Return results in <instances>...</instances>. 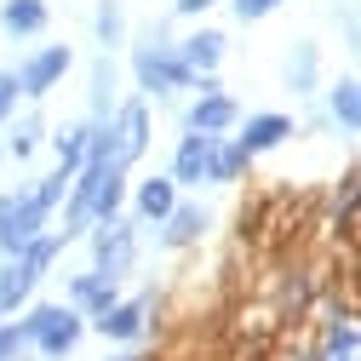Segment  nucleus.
<instances>
[{
  "mask_svg": "<svg viewBox=\"0 0 361 361\" xmlns=\"http://www.w3.org/2000/svg\"><path fill=\"white\" fill-rule=\"evenodd\" d=\"M47 212L52 207H40L35 195H0V252H23L40 230H47Z\"/></svg>",
  "mask_w": 361,
  "mask_h": 361,
  "instance_id": "obj_1",
  "label": "nucleus"
},
{
  "mask_svg": "<svg viewBox=\"0 0 361 361\" xmlns=\"http://www.w3.org/2000/svg\"><path fill=\"white\" fill-rule=\"evenodd\" d=\"M80 333H86V315L75 310V304H47V315H40V333H35V355L40 361H63L75 344H80Z\"/></svg>",
  "mask_w": 361,
  "mask_h": 361,
  "instance_id": "obj_2",
  "label": "nucleus"
},
{
  "mask_svg": "<svg viewBox=\"0 0 361 361\" xmlns=\"http://www.w3.org/2000/svg\"><path fill=\"white\" fill-rule=\"evenodd\" d=\"M132 69H138V86H144V92H178V86H190V80H195L184 63H178L172 47H138Z\"/></svg>",
  "mask_w": 361,
  "mask_h": 361,
  "instance_id": "obj_3",
  "label": "nucleus"
},
{
  "mask_svg": "<svg viewBox=\"0 0 361 361\" xmlns=\"http://www.w3.org/2000/svg\"><path fill=\"white\" fill-rule=\"evenodd\" d=\"M69 63H75L69 47H47V52H35V58L18 69V92H23V98H47L52 86L69 75Z\"/></svg>",
  "mask_w": 361,
  "mask_h": 361,
  "instance_id": "obj_4",
  "label": "nucleus"
},
{
  "mask_svg": "<svg viewBox=\"0 0 361 361\" xmlns=\"http://www.w3.org/2000/svg\"><path fill=\"white\" fill-rule=\"evenodd\" d=\"M172 52H178V63H184V69L201 80V98H207V92H218V80H212V69H218V58H224V35H218V29L190 35L184 47H172Z\"/></svg>",
  "mask_w": 361,
  "mask_h": 361,
  "instance_id": "obj_5",
  "label": "nucleus"
},
{
  "mask_svg": "<svg viewBox=\"0 0 361 361\" xmlns=\"http://www.w3.org/2000/svg\"><path fill=\"white\" fill-rule=\"evenodd\" d=\"M149 310H155V298H126V304L104 310L92 327H98L104 338H115V344H138V338H144V327H149Z\"/></svg>",
  "mask_w": 361,
  "mask_h": 361,
  "instance_id": "obj_6",
  "label": "nucleus"
},
{
  "mask_svg": "<svg viewBox=\"0 0 361 361\" xmlns=\"http://www.w3.org/2000/svg\"><path fill=\"white\" fill-rule=\"evenodd\" d=\"M92 252H98V276H109V281H121L126 269H132V252H138V241H132V230H126L121 218H109Z\"/></svg>",
  "mask_w": 361,
  "mask_h": 361,
  "instance_id": "obj_7",
  "label": "nucleus"
},
{
  "mask_svg": "<svg viewBox=\"0 0 361 361\" xmlns=\"http://www.w3.org/2000/svg\"><path fill=\"white\" fill-rule=\"evenodd\" d=\"M69 304L86 315V322H98L104 310H115V304H121V281L98 276V269H92V276H75V287H69Z\"/></svg>",
  "mask_w": 361,
  "mask_h": 361,
  "instance_id": "obj_8",
  "label": "nucleus"
},
{
  "mask_svg": "<svg viewBox=\"0 0 361 361\" xmlns=\"http://www.w3.org/2000/svg\"><path fill=\"white\" fill-rule=\"evenodd\" d=\"M109 126H115V161L121 166H132L149 149V115H144V104H126L121 121H109Z\"/></svg>",
  "mask_w": 361,
  "mask_h": 361,
  "instance_id": "obj_9",
  "label": "nucleus"
},
{
  "mask_svg": "<svg viewBox=\"0 0 361 361\" xmlns=\"http://www.w3.org/2000/svg\"><path fill=\"white\" fill-rule=\"evenodd\" d=\"M212 149H218V138H212V132H190V138L178 144V155H172V184H201V178H207V161H212Z\"/></svg>",
  "mask_w": 361,
  "mask_h": 361,
  "instance_id": "obj_10",
  "label": "nucleus"
},
{
  "mask_svg": "<svg viewBox=\"0 0 361 361\" xmlns=\"http://www.w3.org/2000/svg\"><path fill=\"white\" fill-rule=\"evenodd\" d=\"M281 138H293V121H287V115H252L235 144H241L247 155H264V149H276Z\"/></svg>",
  "mask_w": 361,
  "mask_h": 361,
  "instance_id": "obj_11",
  "label": "nucleus"
},
{
  "mask_svg": "<svg viewBox=\"0 0 361 361\" xmlns=\"http://www.w3.org/2000/svg\"><path fill=\"white\" fill-rule=\"evenodd\" d=\"M224 126H235V98H224V92H207V98L190 109V132H212V138H218Z\"/></svg>",
  "mask_w": 361,
  "mask_h": 361,
  "instance_id": "obj_12",
  "label": "nucleus"
},
{
  "mask_svg": "<svg viewBox=\"0 0 361 361\" xmlns=\"http://www.w3.org/2000/svg\"><path fill=\"white\" fill-rule=\"evenodd\" d=\"M161 224H166V247H195L201 230H207V212L201 207H172Z\"/></svg>",
  "mask_w": 361,
  "mask_h": 361,
  "instance_id": "obj_13",
  "label": "nucleus"
},
{
  "mask_svg": "<svg viewBox=\"0 0 361 361\" xmlns=\"http://www.w3.org/2000/svg\"><path fill=\"white\" fill-rule=\"evenodd\" d=\"M172 207H178V184H172V178H144V184H138V212L149 224H161Z\"/></svg>",
  "mask_w": 361,
  "mask_h": 361,
  "instance_id": "obj_14",
  "label": "nucleus"
},
{
  "mask_svg": "<svg viewBox=\"0 0 361 361\" xmlns=\"http://www.w3.org/2000/svg\"><path fill=\"white\" fill-rule=\"evenodd\" d=\"M0 23L12 35H40L47 29V0H6V6H0Z\"/></svg>",
  "mask_w": 361,
  "mask_h": 361,
  "instance_id": "obj_15",
  "label": "nucleus"
},
{
  "mask_svg": "<svg viewBox=\"0 0 361 361\" xmlns=\"http://www.w3.org/2000/svg\"><path fill=\"white\" fill-rule=\"evenodd\" d=\"M247 149L241 144H230V149H212V161H207V184H230V178H241L247 172Z\"/></svg>",
  "mask_w": 361,
  "mask_h": 361,
  "instance_id": "obj_16",
  "label": "nucleus"
},
{
  "mask_svg": "<svg viewBox=\"0 0 361 361\" xmlns=\"http://www.w3.org/2000/svg\"><path fill=\"white\" fill-rule=\"evenodd\" d=\"M315 361H355V322H350V315L327 327V344H322Z\"/></svg>",
  "mask_w": 361,
  "mask_h": 361,
  "instance_id": "obj_17",
  "label": "nucleus"
},
{
  "mask_svg": "<svg viewBox=\"0 0 361 361\" xmlns=\"http://www.w3.org/2000/svg\"><path fill=\"white\" fill-rule=\"evenodd\" d=\"M86 132H92V121L58 132V166H63V172H80V166H86Z\"/></svg>",
  "mask_w": 361,
  "mask_h": 361,
  "instance_id": "obj_18",
  "label": "nucleus"
},
{
  "mask_svg": "<svg viewBox=\"0 0 361 361\" xmlns=\"http://www.w3.org/2000/svg\"><path fill=\"white\" fill-rule=\"evenodd\" d=\"M333 115H338V126H344V132H355V126H361V98H355V80H338V86H333Z\"/></svg>",
  "mask_w": 361,
  "mask_h": 361,
  "instance_id": "obj_19",
  "label": "nucleus"
},
{
  "mask_svg": "<svg viewBox=\"0 0 361 361\" xmlns=\"http://www.w3.org/2000/svg\"><path fill=\"white\" fill-rule=\"evenodd\" d=\"M121 195H126V190H121V166H115V172L104 178V190H98V201H92V218H98V224L121 218Z\"/></svg>",
  "mask_w": 361,
  "mask_h": 361,
  "instance_id": "obj_20",
  "label": "nucleus"
},
{
  "mask_svg": "<svg viewBox=\"0 0 361 361\" xmlns=\"http://www.w3.org/2000/svg\"><path fill=\"white\" fill-rule=\"evenodd\" d=\"M121 29H126L121 6H115V0H104V6H98V35H104V47H115V40H121Z\"/></svg>",
  "mask_w": 361,
  "mask_h": 361,
  "instance_id": "obj_21",
  "label": "nucleus"
},
{
  "mask_svg": "<svg viewBox=\"0 0 361 361\" xmlns=\"http://www.w3.org/2000/svg\"><path fill=\"white\" fill-rule=\"evenodd\" d=\"M35 144H40V121H23V126H18V138H12V155L23 161V155H29Z\"/></svg>",
  "mask_w": 361,
  "mask_h": 361,
  "instance_id": "obj_22",
  "label": "nucleus"
},
{
  "mask_svg": "<svg viewBox=\"0 0 361 361\" xmlns=\"http://www.w3.org/2000/svg\"><path fill=\"white\" fill-rule=\"evenodd\" d=\"M281 0H235V18L241 23H252V18H264V12H276Z\"/></svg>",
  "mask_w": 361,
  "mask_h": 361,
  "instance_id": "obj_23",
  "label": "nucleus"
},
{
  "mask_svg": "<svg viewBox=\"0 0 361 361\" xmlns=\"http://www.w3.org/2000/svg\"><path fill=\"white\" fill-rule=\"evenodd\" d=\"M287 75H293L298 86H310V75H315V47H298V63H293Z\"/></svg>",
  "mask_w": 361,
  "mask_h": 361,
  "instance_id": "obj_24",
  "label": "nucleus"
},
{
  "mask_svg": "<svg viewBox=\"0 0 361 361\" xmlns=\"http://www.w3.org/2000/svg\"><path fill=\"white\" fill-rule=\"evenodd\" d=\"M12 104H18V75H0V121L12 115Z\"/></svg>",
  "mask_w": 361,
  "mask_h": 361,
  "instance_id": "obj_25",
  "label": "nucleus"
},
{
  "mask_svg": "<svg viewBox=\"0 0 361 361\" xmlns=\"http://www.w3.org/2000/svg\"><path fill=\"white\" fill-rule=\"evenodd\" d=\"M212 6V0H178V12H184V18H195V12H207Z\"/></svg>",
  "mask_w": 361,
  "mask_h": 361,
  "instance_id": "obj_26",
  "label": "nucleus"
}]
</instances>
